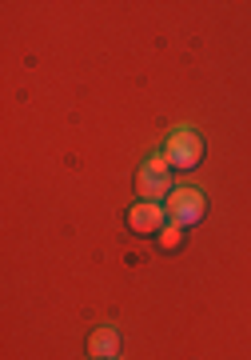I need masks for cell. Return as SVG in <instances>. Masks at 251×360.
Listing matches in <instances>:
<instances>
[{"instance_id": "1", "label": "cell", "mask_w": 251, "mask_h": 360, "mask_svg": "<svg viewBox=\"0 0 251 360\" xmlns=\"http://www.w3.org/2000/svg\"><path fill=\"white\" fill-rule=\"evenodd\" d=\"M163 160H168V168L172 172H191V168H200V160H203V136L196 129H176L172 136H168V144H163Z\"/></svg>"}, {"instance_id": "2", "label": "cell", "mask_w": 251, "mask_h": 360, "mask_svg": "<svg viewBox=\"0 0 251 360\" xmlns=\"http://www.w3.org/2000/svg\"><path fill=\"white\" fill-rule=\"evenodd\" d=\"M172 168H168V160L163 156H151L148 165H140L136 172V196L140 200H151V205H160V200H168L172 196Z\"/></svg>"}, {"instance_id": "3", "label": "cell", "mask_w": 251, "mask_h": 360, "mask_svg": "<svg viewBox=\"0 0 251 360\" xmlns=\"http://www.w3.org/2000/svg\"><path fill=\"white\" fill-rule=\"evenodd\" d=\"M163 208H168V220H172V224H179V229H191V224H200V220H203V212H208V200H203L200 188L179 184V188H172V196L163 200Z\"/></svg>"}, {"instance_id": "4", "label": "cell", "mask_w": 251, "mask_h": 360, "mask_svg": "<svg viewBox=\"0 0 251 360\" xmlns=\"http://www.w3.org/2000/svg\"><path fill=\"white\" fill-rule=\"evenodd\" d=\"M168 229V208L163 205H151V200H136L128 208V232L148 240V236H160Z\"/></svg>"}, {"instance_id": "5", "label": "cell", "mask_w": 251, "mask_h": 360, "mask_svg": "<svg viewBox=\"0 0 251 360\" xmlns=\"http://www.w3.org/2000/svg\"><path fill=\"white\" fill-rule=\"evenodd\" d=\"M120 348H124V340H120V328H96V333L88 336V356L92 360H116L120 356Z\"/></svg>"}, {"instance_id": "6", "label": "cell", "mask_w": 251, "mask_h": 360, "mask_svg": "<svg viewBox=\"0 0 251 360\" xmlns=\"http://www.w3.org/2000/svg\"><path fill=\"white\" fill-rule=\"evenodd\" d=\"M184 236H188V232L179 229V224H172V220H168V229H163L160 236H156V245H160V252H179Z\"/></svg>"}]
</instances>
